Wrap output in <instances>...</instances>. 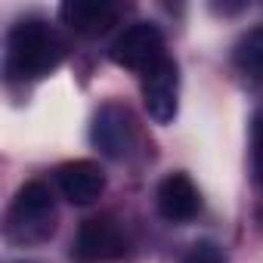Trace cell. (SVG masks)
<instances>
[{
	"label": "cell",
	"instance_id": "cell-1",
	"mask_svg": "<svg viewBox=\"0 0 263 263\" xmlns=\"http://www.w3.org/2000/svg\"><path fill=\"white\" fill-rule=\"evenodd\" d=\"M68 53L65 37L44 19H22L7 34L4 74L10 81H37L53 74Z\"/></svg>",
	"mask_w": 263,
	"mask_h": 263
},
{
	"label": "cell",
	"instance_id": "cell-2",
	"mask_svg": "<svg viewBox=\"0 0 263 263\" xmlns=\"http://www.w3.org/2000/svg\"><path fill=\"white\" fill-rule=\"evenodd\" d=\"M56 232V201L47 183H25L7 211V238L13 245H44Z\"/></svg>",
	"mask_w": 263,
	"mask_h": 263
},
{
	"label": "cell",
	"instance_id": "cell-3",
	"mask_svg": "<svg viewBox=\"0 0 263 263\" xmlns=\"http://www.w3.org/2000/svg\"><path fill=\"white\" fill-rule=\"evenodd\" d=\"M164 56H167L164 53V34L152 22H137V25L124 28L108 50V59L115 65L140 71V74H149Z\"/></svg>",
	"mask_w": 263,
	"mask_h": 263
},
{
	"label": "cell",
	"instance_id": "cell-4",
	"mask_svg": "<svg viewBox=\"0 0 263 263\" xmlns=\"http://www.w3.org/2000/svg\"><path fill=\"white\" fill-rule=\"evenodd\" d=\"M90 140L105 158H111V161L127 158L130 149L137 146V121L130 115V108L121 102H105L93 118Z\"/></svg>",
	"mask_w": 263,
	"mask_h": 263
},
{
	"label": "cell",
	"instance_id": "cell-5",
	"mask_svg": "<svg viewBox=\"0 0 263 263\" xmlns=\"http://www.w3.org/2000/svg\"><path fill=\"white\" fill-rule=\"evenodd\" d=\"M124 254H127V235H124L121 223L111 217L84 220L74 235V245H71V257L78 263H108Z\"/></svg>",
	"mask_w": 263,
	"mask_h": 263
},
{
	"label": "cell",
	"instance_id": "cell-6",
	"mask_svg": "<svg viewBox=\"0 0 263 263\" xmlns=\"http://www.w3.org/2000/svg\"><path fill=\"white\" fill-rule=\"evenodd\" d=\"M143 102L155 124H171L180 108V68L164 56L149 74H143Z\"/></svg>",
	"mask_w": 263,
	"mask_h": 263
},
{
	"label": "cell",
	"instance_id": "cell-7",
	"mask_svg": "<svg viewBox=\"0 0 263 263\" xmlns=\"http://www.w3.org/2000/svg\"><path fill=\"white\" fill-rule=\"evenodd\" d=\"M155 201H158V214H161L167 223H189V220H195L198 211H201L198 186H195L192 177L183 174V171H174V174H167V177L158 183Z\"/></svg>",
	"mask_w": 263,
	"mask_h": 263
},
{
	"label": "cell",
	"instance_id": "cell-8",
	"mask_svg": "<svg viewBox=\"0 0 263 263\" xmlns=\"http://www.w3.org/2000/svg\"><path fill=\"white\" fill-rule=\"evenodd\" d=\"M56 186L71 204H93L105 192V174L96 161H68L56 171Z\"/></svg>",
	"mask_w": 263,
	"mask_h": 263
},
{
	"label": "cell",
	"instance_id": "cell-9",
	"mask_svg": "<svg viewBox=\"0 0 263 263\" xmlns=\"http://www.w3.org/2000/svg\"><path fill=\"white\" fill-rule=\"evenodd\" d=\"M59 16L71 31L96 37V34H105L118 22L121 7L108 4V0H65L59 7Z\"/></svg>",
	"mask_w": 263,
	"mask_h": 263
},
{
	"label": "cell",
	"instance_id": "cell-10",
	"mask_svg": "<svg viewBox=\"0 0 263 263\" xmlns=\"http://www.w3.org/2000/svg\"><path fill=\"white\" fill-rule=\"evenodd\" d=\"M232 59H235V65H238L241 74L263 81V25L251 28L248 34H241V41L235 44Z\"/></svg>",
	"mask_w": 263,
	"mask_h": 263
},
{
	"label": "cell",
	"instance_id": "cell-11",
	"mask_svg": "<svg viewBox=\"0 0 263 263\" xmlns=\"http://www.w3.org/2000/svg\"><path fill=\"white\" fill-rule=\"evenodd\" d=\"M183 263H229V260H226V251L217 241H195Z\"/></svg>",
	"mask_w": 263,
	"mask_h": 263
},
{
	"label": "cell",
	"instance_id": "cell-12",
	"mask_svg": "<svg viewBox=\"0 0 263 263\" xmlns=\"http://www.w3.org/2000/svg\"><path fill=\"white\" fill-rule=\"evenodd\" d=\"M251 167H254V180L263 183V115H257L251 127Z\"/></svg>",
	"mask_w": 263,
	"mask_h": 263
},
{
	"label": "cell",
	"instance_id": "cell-13",
	"mask_svg": "<svg viewBox=\"0 0 263 263\" xmlns=\"http://www.w3.org/2000/svg\"><path fill=\"white\" fill-rule=\"evenodd\" d=\"M13 263H31V260H13Z\"/></svg>",
	"mask_w": 263,
	"mask_h": 263
}]
</instances>
